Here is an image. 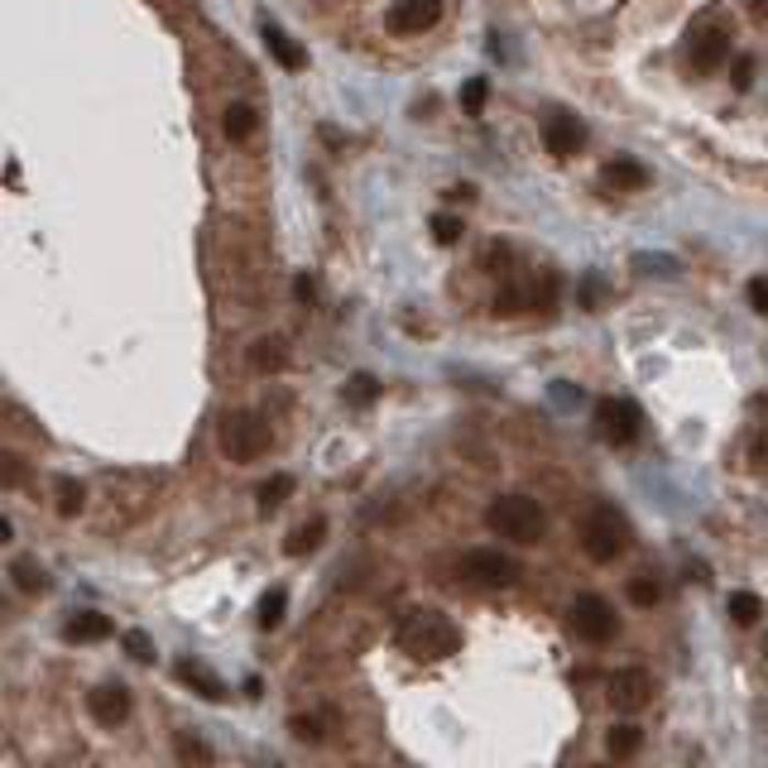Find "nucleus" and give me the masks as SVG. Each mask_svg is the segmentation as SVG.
<instances>
[{
	"mask_svg": "<svg viewBox=\"0 0 768 768\" xmlns=\"http://www.w3.org/2000/svg\"><path fill=\"white\" fill-rule=\"evenodd\" d=\"M347 399H351V404H375V399H380V380H375V375H355L351 390H347Z\"/></svg>",
	"mask_w": 768,
	"mask_h": 768,
	"instance_id": "obj_28",
	"label": "nucleus"
},
{
	"mask_svg": "<svg viewBox=\"0 0 768 768\" xmlns=\"http://www.w3.org/2000/svg\"><path fill=\"white\" fill-rule=\"evenodd\" d=\"M255 125H260V116L250 111V106L235 101L231 111H227V135H231V140H250V135H255Z\"/></svg>",
	"mask_w": 768,
	"mask_h": 768,
	"instance_id": "obj_24",
	"label": "nucleus"
},
{
	"mask_svg": "<svg viewBox=\"0 0 768 768\" xmlns=\"http://www.w3.org/2000/svg\"><path fill=\"white\" fill-rule=\"evenodd\" d=\"M725 611H731L735 625H754V619L764 615V605H759V595H754V591H735L731 601H725Z\"/></svg>",
	"mask_w": 768,
	"mask_h": 768,
	"instance_id": "obj_23",
	"label": "nucleus"
},
{
	"mask_svg": "<svg viewBox=\"0 0 768 768\" xmlns=\"http://www.w3.org/2000/svg\"><path fill=\"white\" fill-rule=\"evenodd\" d=\"M10 577H15V591H24V595H39L48 586V577H44V567H34L30 558H20L15 567H10Z\"/></svg>",
	"mask_w": 768,
	"mask_h": 768,
	"instance_id": "obj_21",
	"label": "nucleus"
},
{
	"mask_svg": "<svg viewBox=\"0 0 768 768\" xmlns=\"http://www.w3.org/2000/svg\"><path fill=\"white\" fill-rule=\"evenodd\" d=\"M442 20V0H394L384 24H390L394 34H423L432 30V24Z\"/></svg>",
	"mask_w": 768,
	"mask_h": 768,
	"instance_id": "obj_10",
	"label": "nucleus"
},
{
	"mask_svg": "<svg viewBox=\"0 0 768 768\" xmlns=\"http://www.w3.org/2000/svg\"><path fill=\"white\" fill-rule=\"evenodd\" d=\"M294 294H298V303H312L317 288H312V279H294Z\"/></svg>",
	"mask_w": 768,
	"mask_h": 768,
	"instance_id": "obj_35",
	"label": "nucleus"
},
{
	"mask_svg": "<svg viewBox=\"0 0 768 768\" xmlns=\"http://www.w3.org/2000/svg\"><path fill=\"white\" fill-rule=\"evenodd\" d=\"M735 87H739V91L754 87V58H739V63H735Z\"/></svg>",
	"mask_w": 768,
	"mask_h": 768,
	"instance_id": "obj_33",
	"label": "nucleus"
},
{
	"mask_svg": "<svg viewBox=\"0 0 768 768\" xmlns=\"http://www.w3.org/2000/svg\"><path fill=\"white\" fill-rule=\"evenodd\" d=\"M178 678L188 682L197 696H207V701H221V696H227V682H221V678H217V672H211V668L193 663V658H183V663H178Z\"/></svg>",
	"mask_w": 768,
	"mask_h": 768,
	"instance_id": "obj_16",
	"label": "nucleus"
},
{
	"mask_svg": "<svg viewBox=\"0 0 768 768\" xmlns=\"http://www.w3.org/2000/svg\"><path fill=\"white\" fill-rule=\"evenodd\" d=\"M322 538H327V519H308V524H298L294 534L284 538V552H288V558H303V552L322 548Z\"/></svg>",
	"mask_w": 768,
	"mask_h": 768,
	"instance_id": "obj_17",
	"label": "nucleus"
},
{
	"mask_svg": "<svg viewBox=\"0 0 768 768\" xmlns=\"http://www.w3.org/2000/svg\"><path fill=\"white\" fill-rule=\"evenodd\" d=\"M605 696H611L615 711H625V716H639V711L654 701V678H648V668H619L611 682H605Z\"/></svg>",
	"mask_w": 768,
	"mask_h": 768,
	"instance_id": "obj_9",
	"label": "nucleus"
},
{
	"mask_svg": "<svg viewBox=\"0 0 768 768\" xmlns=\"http://www.w3.org/2000/svg\"><path fill=\"white\" fill-rule=\"evenodd\" d=\"M644 428V414L634 399H601L595 404V432H601V442L611 447H629L634 437Z\"/></svg>",
	"mask_w": 768,
	"mask_h": 768,
	"instance_id": "obj_8",
	"label": "nucleus"
},
{
	"mask_svg": "<svg viewBox=\"0 0 768 768\" xmlns=\"http://www.w3.org/2000/svg\"><path fill=\"white\" fill-rule=\"evenodd\" d=\"M125 654L135 658V663H150V658H154V644H150V634L130 629V634H125Z\"/></svg>",
	"mask_w": 768,
	"mask_h": 768,
	"instance_id": "obj_30",
	"label": "nucleus"
},
{
	"mask_svg": "<svg viewBox=\"0 0 768 768\" xmlns=\"http://www.w3.org/2000/svg\"><path fill=\"white\" fill-rule=\"evenodd\" d=\"M749 10H754V20L768 24V0H749Z\"/></svg>",
	"mask_w": 768,
	"mask_h": 768,
	"instance_id": "obj_36",
	"label": "nucleus"
},
{
	"mask_svg": "<svg viewBox=\"0 0 768 768\" xmlns=\"http://www.w3.org/2000/svg\"><path fill=\"white\" fill-rule=\"evenodd\" d=\"M294 735H298V739H308V745H317V739H322L317 721H303V716H294Z\"/></svg>",
	"mask_w": 768,
	"mask_h": 768,
	"instance_id": "obj_34",
	"label": "nucleus"
},
{
	"mask_svg": "<svg viewBox=\"0 0 768 768\" xmlns=\"http://www.w3.org/2000/svg\"><path fill=\"white\" fill-rule=\"evenodd\" d=\"M274 447V428L264 414H250V408H241V414H227L221 418V452H227L235 467H250V461L270 457Z\"/></svg>",
	"mask_w": 768,
	"mask_h": 768,
	"instance_id": "obj_4",
	"label": "nucleus"
},
{
	"mask_svg": "<svg viewBox=\"0 0 768 768\" xmlns=\"http://www.w3.org/2000/svg\"><path fill=\"white\" fill-rule=\"evenodd\" d=\"M178 759H197V764H211V749L202 745V739H178Z\"/></svg>",
	"mask_w": 768,
	"mask_h": 768,
	"instance_id": "obj_31",
	"label": "nucleus"
},
{
	"mask_svg": "<svg viewBox=\"0 0 768 768\" xmlns=\"http://www.w3.org/2000/svg\"><path fill=\"white\" fill-rule=\"evenodd\" d=\"M394 639H399V648L408 658H418V663H442V658H452L461 648V629L442 611H432V605H414V611L399 615Z\"/></svg>",
	"mask_w": 768,
	"mask_h": 768,
	"instance_id": "obj_1",
	"label": "nucleus"
},
{
	"mask_svg": "<svg viewBox=\"0 0 768 768\" xmlns=\"http://www.w3.org/2000/svg\"><path fill=\"white\" fill-rule=\"evenodd\" d=\"M577 538H581V552H586L591 562H615L619 552L629 548L634 528H629V519H625V514H619L615 505H595L586 519H581Z\"/></svg>",
	"mask_w": 768,
	"mask_h": 768,
	"instance_id": "obj_2",
	"label": "nucleus"
},
{
	"mask_svg": "<svg viewBox=\"0 0 768 768\" xmlns=\"http://www.w3.org/2000/svg\"><path fill=\"white\" fill-rule=\"evenodd\" d=\"M601 188H611V193H644L648 188V168L634 164V158H611V164L601 168Z\"/></svg>",
	"mask_w": 768,
	"mask_h": 768,
	"instance_id": "obj_13",
	"label": "nucleus"
},
{
	"mask_svg": "<svg viewBox=\"0 0 768 768\" xmlns=\"http://www.w3.org/2000/svg\"><path fill=\"white\" fill-rule=\"evenodd\" d=\"M542 144H548V154L572 158L581 144H586V125H581L577 116H552V121L542 125Z\"/></svg>",
	"mask_w": 768,
	"mask_h": 768,
	"instance_id": "obj_12",
	"label": "nucleus"
},
{
	"mask_svg": "<svg viewBox=\"0 0 768 768\" xmlns=\"http://www.w3.org/2000/svg\"><path fill=\"white\" fill-rule=\"evenodd\" d=\"M658 595H663V591H658V581H648V577H634L629 581V601L644 605V611H648V605H658Z\"/></svg>",
	"mask_w": 768,
	"mask_h": 768,
	"instance_id": "obj_29",
	"label": "nucleus"
},
{
	"mask_svg": "<svg viewBox=\"0 0 768 768\" xmlns=\"http://www.w3.org/2000/svg\"><path fill=\"white\" fill-rule=\"evenodd\" d=\"M485 524H490V534H500L509 542H538L542 528H548V514L528 495H500V500H490Z\"/></svg>",
	"mask_w": 768,
	"mask_h": 768,
	"instance_id": "obj_3",
	"label": "nucleus"
},
{
	"mask_svg": "<svg viewBox=\"0 0 768 768\" xmlns=\"http://www.w3.org/2000/svg\"><path fill=\"white\" fill-rule=\"evenodd\" d=\"M457 577L471 581V586H514L519 581V562L505 558L500 548H471V552H461Z\"/></svg>",
	"mask_w": 768,
	"mask_h": 768,
	"instance_id": "obj_7",
	"label": "nucleus"
},
{
	"mask_svg": "<svg viewBox=\"0 0 768 768\" xmlns=\"http://www.w3.org/2000/svg\"><path fill=\"white\" fill-rule=\"evenodd\" d=\"M567 625H572V634L586 644H611L619 634V615L605 595H577L572 611H567Z\"/></svg>",
	"mask_w": 768,
	"mask_h": 768,
	"instance_id": "obj_6",
	"label": "nucleus"
},
{
	"mask_svg": "<svg viewBox=\"0 0 768 768\" xmlns=\"http://www.w3.org/2000/svg\"><path fill=\"white\" fill-rule=\"evenodd\" d=\"M485 97H490V83H485V77H471L467 91H461V106H467V116H481V111H485Z\"/></svg>",
	"mask_w": 768,
	"mask_h": 768,
	"instance_id": "obj_27",
	"label": "nucleus"
},
{
	"mask_svg": "<svg viewBox=\"0 0 768 768\" xmlns=\"http://www.w3.org/2000/svg\"><path fill=\"white\" fill-rule=\"evenodd\" d=\"M639 745H644V731H639V725H615L611 739H605V749H611L615 759H629V754H639Z\"/></svg>",
	"mask_w": 768,
	"mask_h": 768,
	"instance_id": "obj_20",
	"label": "nucleus"
},
{
	"mask_svg": "<svg viewBox=\"0 0 768 768\" xmlns=\"http://www.w3.org/2000/svg\"><path fill=\"white\" fill-rule=\"evenodd\" d=\"M288 495H294V475H270V481L260 485V495H255L260 500V514H274Z\"/></svg>",
	"mask_w": 768,
	"mask_h": 768,
	"instance_id": "obj_18",
	"label": "nucleus"
},
{
	"mask_svg": "<svg viewBox=\"0 0 768 768\" xmlns=\"http://www.w3.org/2000/svg\"><path fill=\"white\" fill-rule=\"evenodd\" d=\"M53 490H58V514H63V519H73V514H83V505H87V490L77 485L73 475H58V485H53Z\"/></svg>",
	"mask_w": 768,
	"mask_h": 768,
	"instance_id": "obj_19",
	"label": "nucleus"
},
{
	"mask_svg": "<svg viewBox=\"0 0 768 768\" xmlns=\"http://www.w3.org/2000/svg\"><path fill=\"white\" fill-rule=\"evenodd\" d=\"M264 48H270L274 58H279V68H288V73H303V68H308V53H303L294 39L279 30V24H264Z\"/></svg>",
	"mask_w": 768,
	"mask_h": 768,
	"instance_id": "obj_15",
	"label": "nucleus"
},
{
	"mask_svg": "<svg viewBox=\"0 0 768 768\" xmlns=\"http://www.w3.org/2000/svg\"><path fill=\"white\" fill-rule=\"evenodd\" d=\"M111 619L97 615V611H83V615H73L68 625H63V639L68 644H97V639H111Z\"/></svg>",
	"mask_w": 768,
	"mask_h": 768,
	"instance_id": "obj_14",
	"label": "nucleus"
},
{
	"mask_svg": "<svg viewBox=\"0 0 768 768\" xmlns=\"http://www.w3.org/2000/svg\"><path fill=\"white\" fill-rule=\"evenodd\" d=\"M725 58H731V24L706 15L701 24L687 30V44H682V68L692 77H711L716 68H725Z\"/></svg>",
	"mask_w": 768,
	"mask_h": 768,
	"instance_id": "obj_5",
	"label": "nucleus"
},
{
	"mask_svg": "<svg viewBox=\"0 0 768 768\" xmlns=\"http://www.w3.org/2000/svg\"><path fill=\"white\" fill-rule=\"evenodd\" d=\"M284 611H288V591L274 586V591L260 601V629H279V625H284Z\"/></svg>",
	"mask_w": 768,
	"mask_h": 768,
	"instance_id": "obj_22",
	"label": "nucleus"
},
{
	"mask_svg": "<svg viewBox=\"0 0 768 768\" xmlns=\"http://www.w3.org/2000/svg\"><path fill=\"white\" fill-rule=\"evenodd\" d=\"M87 711H91V721L97 725H121V721H130V692L121 682H101V687H91L87 692Z\"/></svg>",
	"mask_w": 768,
	"mask_h": 768,
	"instance_id": "obj_11",
	"label": "nucleus"
},
{
	"mask_svg": "<svg viewBox=\"0 0 768 768\" xmlns=\"http://www.w3.org/2000/svg\"><path fill=\"white\" fill-rule=\"evenodd\" d=\"M749 308L759 317H768V279H764V274H759V279H749Z\"/></svg>",
	"mask_w": 768,
	"mask_h": 768,
	"instance_id": "obj_32",
	"label": "nucleus"
},
{
	"mask_svg": "<svg viewBox=\"0 0 768 768\" xmlns=\"http://www.w3.org/2000/svg\"><path fill=\"white\" fill-rule=\"evenodd\" d=\"M250 365L255 370H284V347L279 341H255V347H250Z\"/></svg>",
	"mask_w": 768,
	"mask_h": 768,
	"instance_id": "obj_25",
	"label": "nucleus"
},
{
	"mask_svg": "<svg viewBox=\"0 0 768 768\" xmlns=\"http://www.w3.org/2000/svg\"><path fill=\"white\" fill-rule=\"evenodd\" d=\"M432 235H437V245H457L461 241V217H452V211H437Z\"/></svg>",
	"mask_w": 768,
	"mask_h": 768,
	"instance_id": "obj_26",
	"label": "nucleus"
}]
</instances>
